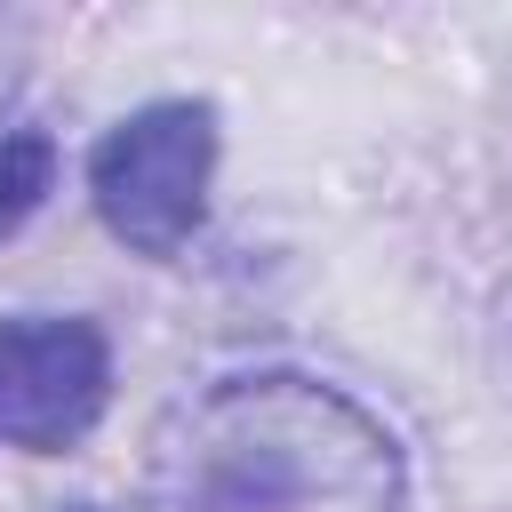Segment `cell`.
<instances>
[{
    "label": "cell",
    "instance_id": "cell-5",
    "mask_svg": "<svg viewBox=\"0 0 512 512\" xmlns=\"http://www.w3.org/2000/svg\"><path fill=\"white\" fill-rule=\"evenodd\" d=\"M80 512H96V504H80Z\"/></svg>",
    "mask_w": 512,
    "mask_h": 512
},
{
    "label": "cell",
    "instance_id": "cell-4",
    "mask_svg": "<svg viewBox=\"0 0 512 512\" xmlns=\"http://www.w3.org/2000/svg\"><path fill=\"white\" fill-rule=\"evenodd\" d=\"M48 184H56V144H48L40 128L0 136V240L48 200Z\"/></svg>",
    "mask_w": 512,
    "mask_h": 512
},
{
    "label": "cell",
    "instance_id": "cell-2",
    "mask_svg": "<svg viewBox=\"0 0 512 512\" xmlns=\"http://www.w3.org/2000/svg\"><path fill=\"white\" fill-rule=\"evenodd\" d=\"M216 176V104L208 96H160L112 120L88 152V192L112 240L136 256H176L208 216Z\"/></svg>",
    "mask_w": 512,
    "mask_h": 512
},
{
    "label": "cell",
    "instance_id": "cell-3",
    "mask_svg": "<svg viewBox=\"0 0 512 512\" xmlns=\"http://www.w3.org/2000/svg\"><path fill=\"white\" fill-rule=\"evenodd\" d=\"M112 400V344L80 312L0 320V440L24 456H64L96 432Z\"/></svg>",
    "mask_w": 512,
    "mask_h": 512
},
{
    "label": "cell",
    "instance_id": "cell-1",
    "mask_svg": "<svg viewBox=\"0 0 512 512\" xmlns=\"http://www.w3.org/2000/svg\"><path fill=\"white\" fill-rule=\"evenodd\" d=\"M184 488L192 512H400L408 472L352 392L264 368L192 408Z\"/></svg>",
    "mask_w": 512,
    "mask_h": 512
}]
</instances>
